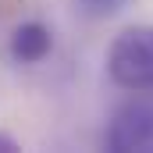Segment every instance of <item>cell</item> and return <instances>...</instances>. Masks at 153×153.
Returning a JSON list of instances; mask_svg holds the SVG:
<instances>
[{
    "label": "cell",
    "mask_w": 153,
    "mask_h": 153,
    "mask_svg": "<svg viewBox=\"0 0 153 153\" xmlns=\"http://www.w3.org/2000/svg\"><path fill=\"white\" fill-rule=\"evenodd\" d=\"M107 75L121 89L153 93V25L117 32L107 50Z\"/></svg>",
    "instance_id": "6da1fadb"
},
{
    "label": "cell",
    "mask_w": 153,
    "mask_h": 153,
    "mask_svg": "<svg viewBox=\"0 0 153 153\" xmlns=\"http://www.w3.org/2000/svg\"><path fill=\"white\" fill-rule=\"evenodd\" d=\"M107 146L117 153H128V150L153 153V103L150 100H135V103H125L117 111L111 128H107Z\"/></svg>",
    "instance_id": "7a4b0ae2"
},
{
    "label": "cell",
    "mask_w": 153,
    "mask_h": 153,
    "mask_svg": "<svg viewBox=\"0 0 153 153\" xmlns=\"http://www.w3.org/2000/svg\"><path fill=\"white\" fill-rule=\"evenodd\" d=\"M50 50H53V36H50V29L39 25V22L18 25L14 36H11V57L22 61V64H39Z\"/></svg>",
    "instance_id": "3957f363"
},
{
    "label": "cell",
    "mask_w": 153,
    "mask_h": 153,
    "mask_svg": "<svg viewBox=\"0 0 153 153\" xmlns=\"http://www.w3.org/2000/svg\"><path fill=\"white\" fill-rule=\"evenodd\" d=\"M128 0H78V7L89 14V18H111L125 7Z\"/></svg>",
    "instance_id": "277c9868"
},
{
    "label": "cell",
    "mask_w": 153,
    "mask_h": 153,
    "mask_svg": "<svg viewBox=\"0 0 153 153\" xmlns=\"http://www.w3.org/2000/svg\"><path fill=\"white\" fill-rule=\"evenodd\" d=\"M14 150H22V146H18V139H11L7 132H0V153H14Z\"/></svg>",
    "instance_id": "5b68a950"
}]
</instances>
